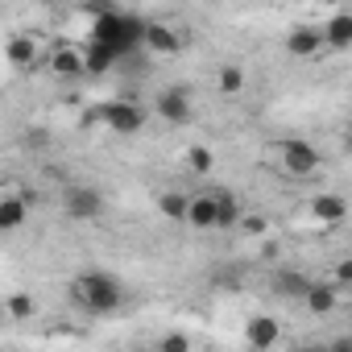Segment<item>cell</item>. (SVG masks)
<instances>
[{"mask_svg":"<svg viewBox=\"0 0 352 352\" xmlns=\"http://www.w3.org/2000/svg\"><path fill=\"white\" fill-rule=\"evenodd\" d=\"M71 298L79 307H87V311H116L120 307V282L112 274L91 270V274H83V278L71 282Z\"/></svg>","mask_w":352,"mask_h":352,"instance_id":"1","label":"cell"},{"mask_svg":"<svg viewBox=\"0 0 352 352\" xmlns=\"http://www.w3.org/2000/svg\"><path fill=\"white\" fill-rule=\"evenodd\" d=\"M145 21H137V17H124V13H104L100 21H96V30H91V38L100 42V46H108V50H116V54H124L133 42H145Z\"/></svg>","mask_w":352,"mask_h":352,"instance_id":"2","label":"cell"},{"mask_svg":"<svg viewBox=\"0 0 352 352\" xmlns=\"http://www.w3.org/2000/svg\"><path fill=\"white\" fill-rule=\"evenodd\" d=\"M96 116H100L112 133H120V137H133V133H141V124H145V112H141L133 100H108V104L96 108Z\"/></svg>","mask_w":352,"mask_h":352,"instance_id":"3","label":"cell"},{"mask_svg":"<svg viewBox=\"0 0 352 352\" xmlns=\"http://www.w3.org/2000/svg\"><path fill=\"white\" fill-rule=\"evenodd\" d=\"M282 166H286V174L307 179V174L319 170V153H315V145H307V141H286V145H282Z\"/></svg>","mask_w":352,"mask_h":352,"instance_id":"4","label":"cell"},{"mask_svg":"<svg viewBox=\"0 0 352 352\" xmlns=\"http://www.w3.org/2000/svg\"><path fill=\"white\" fill-rule=\"evenodd\" d=\"M100 212H104L100 191H91V187H71L67 191V216L71 220H96Z\"/></svg>","mask_w":352,"mask_h":352,"instance_id":"5","label":"cell"},{"mask_svg":"<svg viewBox=\"0 0 352 352\" xmlns=\"http://www.w3.org/2000/svg\"><path fill=\"white\" fill-rule=\"evenodd\" d=\"M157 112H162V120H170V124H187V120H191V100H187V91H183V87L162 91V96H157Z\"/></svg>","mask_w":352,"mask_h":352,"instance_id":"6","label":"cell"},{"mask_svg":"<svg viewBox=\"0 0 352 352\" xmlns=\"http://www.w3.org/2000/svg\"><path fill=\"white\" fill-rule=\"evenodd\" d=\"M319 46H323V30H315V25H294L286 38V50L294 58H311V54H319Z\"/></svg>","mask_w":352,"mask_h":352,"instance_id":"7","label":"cell"},{"mask_svg":"<svg viewBox=\"0 0 352 352\" xmlns=\"http://www.w3.org/2000/svg\"><path fill=\"white\" fill-rule=\"evenodd\" d=\"M245 340H249L257 352H265V348L278 340V319H274V315H253V319L245 323Z\"/></svg>","mask_w":352,"mask_h":352,"instance_id":"8","label":"cell"},{"mask_svg":"<svg viewBox=\"0 0 352 352\" xmlns=\"http://www.w3.org/2000/svg\"><path fill=\"white\" fill-rule=\"evenodd\" d=\"M187 220H191L199 232H208V228H220V208H216V195H195V199H191V212H187Z\"/></svg>","mask_w":352,"mask_h":352,"instance_id":"9","label":"cell"},{"mask_svg":"<svg viewBox=\"0 0 352 352\" xmlns=\"http://www.w3.org/2000/svg\"><path fill=\"white\" fill-rule=\"evenodd\" d=\"M311 212H315V220H323V224H340L344 212H348V204H344V195H315V199H311Z\"/></svg>","mask_w":352,"mask_h":352,"instance_id":"10","label":"cell"},{"mask_svg":"<svg viewBox=\"0 0 352 352\" xmlns=\"http://www.w3.org/2000/svg\"><path fill=\"white\" fill-rule=\"evenodd\" d=\"M323 42L327 46H352V13H331L323 25Z\"/></svg>","mask_w":352,"mask_h":352,"instance_id":"11","label":"cell"},{"mask_svg":"<svg viewBox=\"0 0 352 352\" xmlns=\"http://www.w3.org/2000/svg\"><path fill=\"white\" fill-rule=\"evenodd\" d=\"M145 46H149L153 54H174V50L183 46V38L174 34V30H166V25H149V30H145Z\"/></svg>","mask_w":352,"mask_h":352,"instance_id":"12","label":"cell"},{"mask_svg":"<svg viewBox=\"0 0 352 352\" xmlns=\"http://www.w3.org/2000/svg\"><path fill=\"white\" fill-rule=\"evenodd\" d=\"M50 71L54 75H79V71H87V54H79V50H54V58H50Z\"/></svg>","mask_w":352,"mask_h":352,"instance_id":"13","label":"cell"},{"mask_svg":"<svg viewBox=\"0 0 352 352\" xmlns=\"http://www.w3.org/2000/svg\"><path fill=\"white\" fill-rule=\"evenodd\" d=\"M274 286H278V294H290V298H307L311 294V282L302 274H294V270H278Z\"/></svg>","mask_w":352,"mask_h":352,"instance_id":"14","label":"cell"},{"mask_svg":"<svg viewBox=\"0 0 352 352\" xmlns=\"http://www.w3.org/2000/svg\"><path fill=\"white\" fill-rule=\"evenodd\" d=\"M25 224V199H0V228H5V232H17Z\"/></svg>","mask_w":352,"mask_h":352,"instance_id":"15","label":"cell"},{"mask_svg":"<svg viewBox=\"0 0 352 352\" xmlns=\"http://www.w3.org/2000/svg\"><path fill=\"white\" fill-rule=\"evenodd\" d=\"M162 212H166L170 220H187V212H191V195H183V191H166V195H162Z\"/></svg>","mask_w":352,"mask_h":352,"instance_id":"16","label":"cell"},{"mask_svg":"<svg viewBox=\"0 0 352 352\" xmlns=\"http://www.w3.org/2000/svg\"><path fill=\"white\" fill-rule=\"evenodd\" d=\"M315 315H327V311H336V290L331 286H311V294L302 298Z\"/></svg>","mask_w":352,"mask_h":352,"instance_id":"17","label":"cell"},{"mask_svg":"<svg viewBox=\"0 0 352 352\" xmlns=\"http://www.w3.org/2000/svg\"><path fill=\"white\" fill-rule=\"evenodd\" d=\"M216 87H220L224 96H236V91L245 87V71H241V67H232V63H228V67H220V75H216Z\"/></svg>","mask_w":352,"mask_h":352,"instance_id":"18","label":"cell"},{"mask_svg":"<svg viewBox=\"0 0 352 352\" xmlns=\"http://www.w3.org/2000/svg\"><path fill=\"white\" fill-rule=\"evenodd\" d=\"M216 208H220V228H232V224H241V204H236V195L220 191V195H216Z\"/></svg>","mask_w":352,"mask_h":352,"instance_id":"19","label":"cell"},{"mask_svg":"<svg viewBox=\"0 0 352 352\" xmlns=\"http://www.w3.org/2000/svg\"><path fill=\"white\" fill-rule=\"evenodd\" d=\"M34 54H38L34 38H13V42H9V63H17V67H30V63H34Z\"/></svg>","mask_w":352,"mask_h":352,"instance_id":"20","label":"cell"},{"mask_svg":"<svg viewBox=\"0 0 352 352\" xmlns=\"http://www.w3.org/2000/svg\"><path fill=\"white\" fill-rule=\"evenodd\" d=\"M112 58H116V50H108V46L91 42V50H87V71H91V75H100V71H108V67H112Z\"/></svg>","mask_w":352,"mask_h":352,"instance_id":"21","label":"cell"},{"mask_svg":"<svg viewBox=\"0 0 352 352\" xmlns=\"http://www.w3.org/2000/svg\"><path fill=\"white\" fill-rule=\"evenodd\" d=\"M187 166H191L195 174H208V170H212V149H208V145H191V149H187Z\"/></svg>","mask_w":352,"mask_h":352,"instance_id":"22","label":"cell"},{"mask_svg":"<svg viewBox=\"0 0 352 352\" xmlns=\"http://www.w3.org/2000/svg\"><path fill=\"white\" fill-rule=\"evenodd\" d=\"M9 315H13V319H30V315H34V298H30V294H13V298H9Z\"/></svg>","mask_w":352,"mask_h":352,"instance_id":"23","label":"cell"},{"mask_svg":"<svg viewBox=\"0 0 352 352\" xmlns=\"http://www.w3.org/2000/svg\"><path fill=\"white\" fill-rule=\"evenodd\" d=\"M162 352H191V340H187L183 331H170V336L162 340Z\"/></svg>","mask_w":352,"mask_h":352,"instance_id":"24","label":"cell"},{"mask_svg":"<svg viewBox=\"0 0 352 352\" xmlns=\"http://www.w3.org/2000/svg\"><path fill=\"white\" fill-rule=\"evenodd\" d=\"M241 224H245L249 236H261V232H265V220H257V216H249V220H241Z\"/></svg>","mask_w":352,"mask_h":352,"instance_id":"25","label":"cell"},{"mask_svg":"<svg viewBox=\"0 0 352 352\" xmlns=\"http://www.w3.org/2000/svg\"><path fill=\"white\" fill-rule=\"evenodd\" d=\"M336 278H340V282H352V257H344V261L336 265Z\"/></svg>","mask_w":352,"mask_h":352,"instance_id":"26","label":"cell"},{"mask_svg":"<svg viewBox=\"0 0 352 352\" xmlns=\"http://www.w3.org/2000/svg\"><path fill=\"white\" fill-rule=\"evenodd\" d=\"M327 352H352V336H340V340H331V344H327Z\"/></svg>","mask_w":352,"mask_h":352,"instance_id":"27","label":"cell"},{"mask_svg":"<svg viewBox=\"0 0 352 352\" xmlns=\"http://www.w3.org/2000/svg\"><path fill=\"white\" fill-rule=\"evenodd\" d=\"M298 352H327V344H311V348H298Z\"/></svg>","mask_w":352,"mask_h":352,"instance_id":"28","label":"cell"}]
</instances>
